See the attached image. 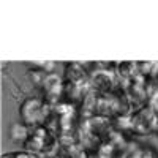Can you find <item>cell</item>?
<instances>
[{"label": "cell", "mask_w": 158, "mask_h": 158, "mask_svg": "<svg viewBox=\"0 0 158 158\" xmlns=\"http://www.w3.org/2000/svg\"><path fill=\"white\" fill-rule=\"evenodd\" d=\"M19 115L22 118V123L29 127H41L48 118V106L41 98L29 97L22 101Z\"/></svg>", "instance_id": "cell-1"}, {"label": "cell", "mask_w": 158, "mask_h": 158, "mask_svg": "<svg viewBox=\"0 0 158 158\" xmlns=\"http://www.w3.org/2000/svg\"><path fill=\"white\" fill-rule=\"evenodd\" d=\"M49 131L48 128L41 127H35L33 133H30V138L27 139V142L24 144L25 149H29V152H46L49 150L51 144H52V138H49Z\"/></svg>", "instance_id": "cell-2"}, {"label": "cell", "mask_w": 158, "mask_h": 158, "mask_svg": "<svg viewBox=\"0 0 158 158\" xmlns=\"http://www.w3.org/2000/svg\"><path fill=\"white\" fill-rule=\"evenodd\" d=\"M8 136L13 142L16 144H24L27 142V139L30 138V130H29V125L25 123H13L10 128H8Z\"/></svg>", "instance_id": "cell-3"}, {"label": "cell", "mask_w": 158, "mask_h": 158, "mask_svg": "<svg viewBox=\"0 0 158 158\" xmlns=\"http://www.w3.org/2000/svg\"><path fill=\"white\" fill-rule=\"evenodd\" d=\"M2 158H40L35 152H29V150H21V152H10V153H3Z\"/></svg>", "instance_id": "cell-4"}]
</instances>
